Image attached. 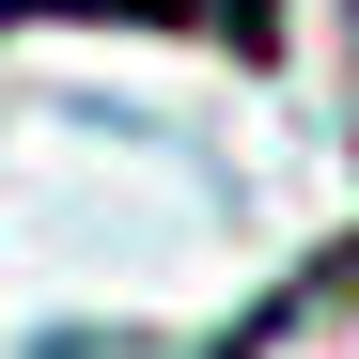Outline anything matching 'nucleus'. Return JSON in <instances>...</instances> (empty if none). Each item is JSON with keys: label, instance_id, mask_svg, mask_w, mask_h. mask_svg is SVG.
Listing matches in <instances>:
<instances>
[{"label": "nucleus", "instance_id": "obj_1", "mask_svg": "<svg viewBox=\"0 0 359 359\" xmlns=\"http://www.w3.org/2000/svg\"><path fill=\"white\" fill-rule=\"evenodd\" d=\"M0 16H47V0H0ZM79 16H172V32H219L234 63L281 47V0H79Z\"/></svg>", "mask_w": 359, "mask_h": 359}]
</instances>
